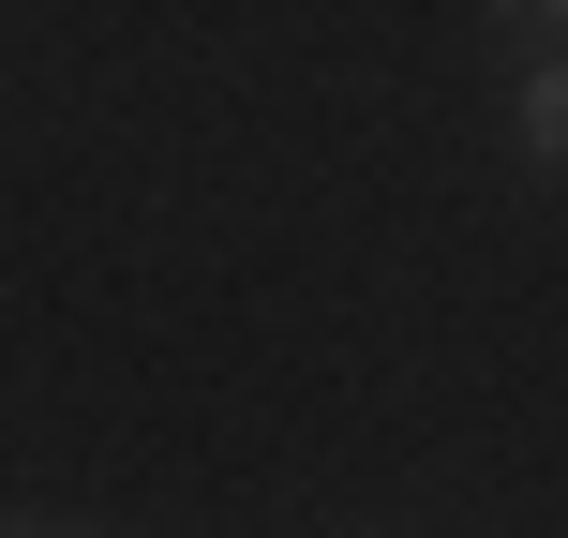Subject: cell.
Segmentation results:
<instances>
[{"instance_id":"cell-1","label":"cell","mask_w":568,"mask_h":538,"mask_svg":"<svg viewBox=\"0 0 568 538\" xmlns=\"http://www.w3.org/2000/svg\"><path fill=\"white\" fill-rule=\"evenodd\" d=\"M524 30H554V45L524 60V90H509V150L539 180H568V16H524Z\"/></svg>"},{"instance_id":"cell-2","label":"cell","mask_w":568,"mask_h":538,"mask_svg":"<svg viewBox=\"0 0 568 538\" xmlns=\"http://www.w3.org/2000/svg\"><path fill=\"white\" fill-rule=\"evenodd\" d=\"M0 538H30V524H0Z\"/></svg>"}]
</instances>
